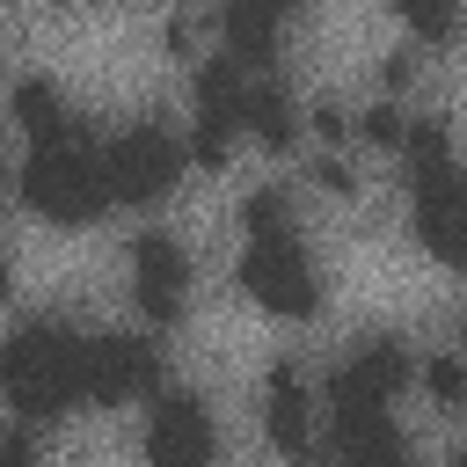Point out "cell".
<instances>
[{"label":"cell","mask_w":467,"mask_h":467,"mask_svg":"<svg viewBox=\"0 0 467 467\" xmlns=\"http://www.w3.org/2000/svg\"><path fill=\"white\" fill-rule=\"evenodd\" d=\"M0 394H7L29 423L88 401V336H80L73 321H58V314L22 321V328L0 343Z\"/></svg>","instance_id":"6da1fadb"},{"label":"cell","mask_w":467,"mask_h":467,"mask_svg":"<svg viewBox=\"0 0 467 467\" xmlns=\"http://www.w3.org/2000/svg\"><path fill=\"white\" fill-rule=\"evenodd\" d=\"M15 190H22V204H29L36 219H58V226H88V219H102V204H109L102 153L88 146L80 124H73L66 139H44V146L22 161Z\"/></svg>","instance_id":"7a4b0ae2"},{"label":"cell","mask_w":467,"mask_h":467,"mask_svg":"<svg viewBox=\"0 0 467 467\" xmlns=\"http://www.w3.org/2000/svg\"><path fill=\"white\" fill-rule=\"evenodd\" d=\"M241 292H248L263 314H285V321L321 314V277H314V263H306V248H299L292 234L248 241V255H241Z\"/></svg>","instance_id":"3957f363"},{"label":"cell","mask_w":467,"mask_h":467,"mask_svg":"<svg viewBox=\"0 0 467 467\" xmlns=\"http://www.w3.org/2000/svg\"><path fill=\"white\" fill-rule=\"evenodd\" d=\"M175 175H182V139L161 131V124H124L102 146V182H109L117 204H153Z\"/></svg>","instance_id":"277c9868"},{"label":"cell","mask_w":467,"mask_h":467,"mask_svg":"<svg viewBox=\"0 0 467 467\" xmlns=\"http://www.w3.org/2000/svg\"><path fill=\"white\" fill-rule=\"evenodd\" d=\"M131 292H139V306H146V321H182V306H190V255L175 248V234H161V226H146L139 241H131Z\"/></svg>","instance_id":"5b68a950"},{"label":"cell","mask_w":467,"mask_h":467,"mask_svg":"<svg viewBox=\"0 0 467 467\" xmlns=\"http://www.w3.org/2000/svg\"><path fill=\"white\" fill-rule=\"evenodd\" d=\"M161 387V350L146 336H88V401H139Z\"/></svg>","instance_id":"8992f818"},{"label":"cell","mask_w":467,"mask_h":467,"mask_svg":"<svg viewBox=\"0 0 467 467\" xmlns=\"http://www.w3.org/2000/svg\"><path fill=\"white\" fill-rule=\"evenodd\" d=\"M146 467H212V409L175 387L153 401V423H146Z\"/></svg>","instance_id":"52a82bcc"},{"label":"cell","mask_w":467,"mask_h":467,"mask_svg":"<svg viewBox=\"0 0 467 467\" xmlns=\"http://www.w3.org/2000/svg\"><path fill=\"white\" fill-rule=\"evenodd\" d=\"M416 241L445 270H467V182H460V168L416 175Z\"/></svg>","instance_id":"ba28073f"},{"label":"cell","mask_w":467,"mask_h":467,"mask_svg":"<svg viewBox=\"0 0 467 467\" xmlns=\"http://www.w3.org/2000/svg\"><path fill=\"white\" fill-rule=\"evenodd\" d=\"M328 409H336V438H343V460L350 467H409V438L394 431L387 401H365V394L328 387Z\"/></svg>","instance_id":"9c48e42d"},{"label":"cell","mask_w":467,"mask_h":467,"mask_svg":"<svg viewBox=\"0 0 467 467\" xmlns=\"http://www.w3.org/2000/svg\"><path fill=\"white\" fill-rule=\"evenodd\" d=\"M328 387H343V394H365V401H387V394H401V387H409V343H401V336H387V328L358 336V343H350V358L328 372Z\"/></svg>","instance_id":"30bf717a"},{"label":"cell","mask_w":467,"mask_h":467,"mask_svg":"<svg viewBox=\"0 0 467 467\" xmlns=\"http://www.w3.org/2000/svg\"><path fill=\"white\" fill-rule=\"evenodd\" d=\"M263 431H270V445H277V452H306V438H314L306 387H299L292 358H277V365H270V379H263Z\"/></svg>","instance_id":"8fae6325"},{"label":"cell","mask_w":467,"mask_h":467,"mask_svg":"<svg viewBox=\"0 0 467 467\" xmlns=\"http://www.w3.org/2000/svg\"><path fill=\"white\" fill-rule=\"evenodd\" d=\"M7 109L22 117V131L44 146V139H66L80 117L66 109V95H58V80H44V73H29V80H15V95H7Z\"/></svg>","instance_id":"7c38bea8"},{"label":"cell","mask_w":467,"mask_h":467,"mask_svg":"<svg viewBox=\"0 0 467 467\" xmlns=\"http://www.w3.org/2000/svg\"><path fill=\"white\" fill-rule=\"evenodd\" d=\"M277 29H285V15H277V7H248V0H234V7L219 15L226 58H248V66H263V58L277 51Z\"/></svg>","instance_id":"4fadbf2b"},{"label":"cell","mask_w":467,"mask_h":467,"mask_svg":"<svg viewBox=\"0 0 467 467\" xmlns=\"http://www.w3.org/2000/svg\"><path fill=\"white\" fill-rule=\"evenodd\" d=\"M241 124L270 146V153H285L292 146V131H299V117H292V95L277 88V80H248V95H241Z\"/></svg>","instance_id":"5bb4252c"},{"label":"cell","mask_w":467,"mask_h":467,"mask_svg":"<svg viewBox=\"0 0 467 467\" xmlns=\"http://www.w3.org/2000/svg\"><path fill=\"white\" fill-rule=\"evenodd\" d=\"M241 95H248V73L241 58H204L197 66V117H219V124H241Z\"/></svg>","instance_id":"9a60e30c"},{"label":"cell","mask_w":467,"mask_h":467,"mask_svg":"<svg viewBox=\"0 0 467 467\" xmlns=\"http://www.w3.org/2000/svg\"><path fill=\"white\" fill-rule=\"evenodd\" d=\"M401 153H409V175H438V168H452V131H445V117H416L409 139H401Z\"/></svg>","instance_id":"2e32d148"},{"label":"cell","mask_w":467,"mask_h":467,"mask_svg":"<svg viewBox=\"0 0 467 467\" xmlns=\"http://www.w3.org/2000/svg\"><path fill=\"white\" fill-rule=\"evenodd\" d=\"M226 131H234V124H219V117H197V131H190L182 161H197V168H226Z\"/></svg>","instance_id":"e0dca14e"},{"label":"cell","mask_w":467,"mask_h":467,"mask_svg":"<svg viewBox=\"0 0 467 467\" xmlns=\"http://www.w3.org/2000/svg\"><path fill=\"white\" fill-rule=\"evenodd\" d=\"M285 212H292V204H285V190H255V197L241 204V219H248V234H255V241H263V234H292V226H285Z\"/></svg>","instance_id":"ac0fdd59"},{"label":"cell","mask_w":467,"mask_h":467,"mask_svg":"<svg viewBox=\"0 0 467 467\" xmlns=\"http://www.w3.org/2000/svg\"><path fill=\"white\" fill-rule=\"evenodd\" d=\"M358 131H365L372 146H401V139H409V117H401L394 102H372V109H358Z\"/></svg>","instance_id":"d6986e66"},{"label":"cell","mask_w":467,"mask_h":467,"mask_svg":"<svg viewBox=\"0 0 467 467\" xmlns=\"http://www.w3.org/2000/svg\"><path fill=\"white\" fill-rule=\"evenodd\" d=\"M423 387L460 409V401H467V365H460V358H431V365H423Z\"/></svg>","instance_id":"ffe728a7"},{"label":"cell","mask_w":467,"mask_h":467,"mask_svg":"<svg viewBox=\"0 0 467 467\" xmlns=\"http://www.w3.org/2000/svg\"><path fill=\"white\" fill-rule=\"evenodd\" d=\"M401 15H409V29H416V36H452V22H460L452 7H431V0H409Z\"/></svg>","instance_id":"44dd1931"},{"label":"cell","mask_w":467,"mask_h":467,"mask_svg":"<svg viewBox=\"0 0 467 467\" xmlns=\"http://www.w3.org/2000/svg\"><path fill=\"white\" fill-rule=\"evenodd\" d=\"M306 175H314V190H328V197H350V190H358V175H350V168H343L336 153H321V161H314Z\"/></svg>","instance_id":"7402d4cb"},{"label":"cell","mask_w":467,"mask_h":467,"mask_svg":"<svg viewBox=\"0 0 467 467\" xmlns=\"http://www.w3.org/2000/svg\"><path fill=\"white\" fill-rule=\"evenodd\" d=\"M306 124H314V131H321V139H343V131H350V109H343V102H336V95H321V102H314V109H306Z\"/></svg>","instance_id":"603a6c76"},{"label":"cell","mask_w":467,"mask_h":467,"mask_svg":"<svg viewBox=\"0 0 467 467\" xmlns=\"http://www.w3.org/2000/svg\"><path fill=\"white\" fill-rule=\"evenodd\" d=\"M0 467H36V438L29 431H7L0 438Z\"/></svg>","instance_id":"cb8c5ba5"},{"label":"cell","mask_w":467,"mask_h":467,"mask_svg":"<svg viewBox=\"0 0 467 467\" xmlns=\"http://www.w3.org/2000/svg\"><path fill=\"white\" fill-rule=\"evenodd\" d=\"M379 80H387V88H409V80H416V51H387V58H379Z\"/></svg>","instance_id":"d4e9b609"},{"label":"cell","mask_w":467,"mask_h":467,"mask_svg":"<svg viewBox=\"0 0 467 467\" xmlns=\"http://www.w3.org/2000/svg\"><path fill=\"white\" fill-rule=\"evenodd\" d=\"M161 36H168V51H190V44H197V22H190V15H168Z\"/></svg>","instance_id":"484cf974"},{"label":"cell","mask_w":467,"mask_h":467,"mask_svg":"<svg viewBox=\"0 0 467 467\" xmlns=\"http://www.w3.org/2000/svg\"><path fill=\"white\" fill-rule=\"evenodd\" d=\"M7 285H15V270H7V248H0V299H7Z\"/></svg>","instance_id":"4316f807"},{"label":"cell","mask_w":467,"mask_h":467,"mask_svg":"<svg viewBox=\"0 0 467 467\" xmlns=\"http://www.w3.org/2000/svg\"><path fill=\"white\" fill-rule=\"evenodd\" d=\"M0 182H15V161H7V153H0Z\"/></svg>","instance_id":"83f0119b"},{"label":"cell","mask_w":467,"mask_h":467,"mask_svg":"<svg viewBox=\"0 0 467 467\" xmlns=\"http://www.w3.org/2000/svg\"><path fill=\"white\" fill-rule=\"evenodd\" d=\"M452 467H467V445H460V452H452Z\"/></svg>","instance_id":"f1b7e54d"},{"label":"cell","mask_w":467,"mask_h":467,"mask_svg":"<svg viewBox=\"0 0 467 467\" xmlns=\"http://www.w3.org/2000/svg\"><path fill=\"white\" fill-rule=\"evenodd\" d=\"M460 343H467V314H460Z\"/></svg>","instance_id":"f546056e"}]
</instances>
